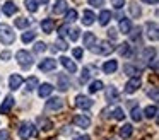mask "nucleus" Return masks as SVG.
I'll list each match as a JSON object with an SVG mask.
<instances>
[{
  "instance_id": "f257e3e1",
  "label": "nucleus",
  "mask_w": 159,
  "mask_h": 140,
  "mask_svg": "<svg viewBox=\"0 0 159 140\" xmlns=\"http://www.w3.org/2000/svg\"><path fill=\"white\" fill-rule=\"evenodd\" d=\"M16 41V33L11 26L7 24H0V43L4 44H12Z\"/></svg>"
},
{
  "instance_id": "f03ea898",
  "label": "nucleus",
  "mask_w": 159,
  "mask_h": 140,
  "mask_svg": "<svg viewBox=\"0 0 159 140\" xmlns=\"http://www.w3.org/2000/svg\"><path fill=\"white\" fill-rule=\"evenodd\" d=\"M91 51L96 55H110L115 51V46L110 43V41H96L94 46L91 48Z\"/></svg>"
},
{
  "instance_id": "7ed1b4c3",
  "label": "nucleus",
  "mask_w": 159,
  "mask_h": 140,
  "mask_svg": "<svg viewBox=\"0 0 159 140\" xmlns=\"http://www.w3.org/2000/svg\"><path fill=\"white\" fill-rule=\"evenodd\" d=\"M16 60L19 61V65H21L22 68H29L33 65V56H31V53H28L26 50H19L17 53H16Z\"/></svg>"
},
{
  "instance_id": "20e7f679",
  "label": "nucleus",
  "mask_w": 159,
  "mask_h": 140,
  "mask_svg": "<svg viewBox=\"0 0 159 140\" xmlns=\"http://www.w3.org/2000/svg\"><path fill=\"white\" fill-rule=\"evenodd\" d=\"M34 132H36L34 125L29 123V121H24L21 126H19V137H21L22 140H29L33 135H34Z\"/></svg>"
},
{
  "instance_id": "39448f33",
  "label": "nucleus",
  "mask_w": 159,
  "mask_h": 140,
  "mask_svg": "<svg viewBox=\"0 0 159 140\" xmlns=\"http://www.w3.org/2000/svg\"><path fill=\"white\" fill-rule=\"evenodd\" d=\"M140 84H142V82H140V79H139V77H132L130 80L125 84V89H123V91L127 92V94H134V92L139 91Z\"/></svg>"
},
{
  "instance_id": "423d86ee",
  "label": "nucleus",
  "mask_w": 159,
  "mask_h": 140,
  "mask_svg": "<svg viewBox=\"0 0 159 140\" xmlns=\"http://www.w3.org/2000/svg\"><path fill=\"white\" fill-rule=\"evenodd\" d=\"M57 87H58V91H67V89H70L69 75H65V74H58V75H57Z\"/></svg>"
},
{
  "instance_id": "0eeeda50",
  "label": "nucleus",
  "mask_w": 159,
  "mask_h": 140,
  "mask_svg": "<svg viewBox=\"0 0 159 140\" xmlns=\"http://www.w3.org/2000/svg\"><path fill=\"white\" fill-rule=\"evenodd\" d=\"M38 68L41 72H52L57 68V60H53V58H45V60H41V63L38 65Z\"/></svg>"
},
{
  "instance_id": "6e6552de",
  "label": "nucleus",
  "mask_w": 159,
  "mask_h": 140,
  "mask_svg": "<svg viewBox=\"0 0 159 140\" xmlns=\"http://www.w3.org/2000/svg\"><path fill=\"white\" fill-rule=\"evenodd\" d=\"M62 106H63V101L60 97H50L46 101V109L48 111H60Z\"/></svg>"
},
{
  "instance_id": "1a4fd4ad",
  "label": "nucleus",
  "mask_w": 159,
  "mask_h": 140,
  "mask_svg": "<svg viewBox=\"0 0 159 140\" xmlns=\"http://www.w3.org/2000/svg\"><path fill=\"white\" fill-rule=\"evenodd\" d=\"M75 106L80 109H89L93 108V101H91L87 96H77L75 97Z\"/></svg>"
},
{
  "instance_id": "9d476101",
  "label": "nucleus",
  "mask_w": 159,
  "mask_h": 140,
  "mask_svg": "<svg viewBox=\"0 0 159 140\" xmlns=\"http://www.w3.org/2000/svg\"><path fill=\"white\" fill-rule=\"evenodd\" d=\"M145 29H147V38L152 41H157L159 34H157V24L156 22H147L145 24Z\"/></svg>"
},
{
  "instance_id": "9b49d317",
  "label": "nucleus",
  "mask_w": 159,
  "mask_h": 140,
  "mask_svg": "<svg viewBox=\"0 0 159 140\" xmlns=\"http://www.w3.org/2000/svg\"><path fill=\"white\" fill-rule=\"evenodd\" d=\"M74 123H75L79 128H87V126L91 125V120L87 115H77V116H74Z\"/></svg>"
},
{
  "instance_id": "f8f14e48",
  "label": "nucleus",
  "mask_w": 159,
  "mask_h": 140,
  "mask_svg": "<svg viewBox=\"0 0 159 140\" xmlns=\"http://www.w3.org/2000/svg\"><path fill=\"white\" fill-rule=\"evenodd\" d=\"M106 99H108V102H118L120 101V94H118L115 85H110V87L106 89Z\"/></svg>"
},
{
  "instance_id": "ddd939ff",
  "label": "nucleus",
  "mask_w": 159,
  "mask_h": 140,
  "mask_svg": "<svg viewBox=\"0 0 159 140\" xmlns=\"http://www.w3.org/2000/svg\"><path fill=\"white\" fill-rule=\"evenodd\" d=\"M14 101H16V99L12 97V96H7L5 101L2 102V106H0V113H2V115H7V113L14 108Z\"/></svg>"
},
{
  "instance_id": "4468645a",
  "label": "nucleus",
  "mask_w": 159,
  "mask_h": 140,
  "mask_svg": "<svg viewBox=\"0 0 159 140\" xmlns=\"http://www.w3.org/2000/svg\"><path fill=\"white\" fill-rule=\"evenodd\" d=\"M116 68H118V63H116V60H108V61H104V65H103V72L104 74H115L116 72Z\"/></svg>"
},
{
  "instance_id": "2eb2a0df",
  "label": "nucleus",
  "mask_w": 159,
  "mask_h": 140,
  "mask_svg": "<svg viewBox=\"0 0 159 140\" xmlns=\"http://www.w3.org/2000/svg\"><path fill=\"white\" fill-rule=\"evenodd\" d=\"M21 84H22V77H21V75H19V74H12L11 79H9V85H11L12 91L19 89V87H21Z\"/></svg>"
},
{
  "instance_id": "dca6fc26",
  "label": "nucleus",
  "mask_w": 159,
  "mask_h": 140,
  "mask_svg": "<svg viewBox=\"0 0 159 140\" xmlns=\"http://www.w3.org/2000/svg\"><path fill=\"white\" fill-rule=\"evenodd\" d=\"M63 12H67V0H57V3L53 5V14L58 16Z\"/></svg>"
},
{
  "instance_id": "f3484780",
  "label": "nucleus",
  "mask_w": 159,
  "mask_h": 140,
  "mask_svg": "<svg viewBox=\"0 0 159 140\" xmlns=\"http://www.w3.org/2000/svg\"><path fill=\"white\" fill-rule=\"evenodd\" d=\"M52 91H53L52 84H41V85H38V94H39V97H48V96L52 94Z\"/></svg>"
},
{
  "instance_id": "a211bd4d",
  "label": "nucleus",
  "mask_w": 159,
  "mask_h": 140,
  "mask_svg": "<svg viewBox=\"0 0 159 140\" xmlns=\"http://www.w3.org/2000/svg\"><path fill=\"white\" fill-rule=\"evenodd\" d=\"M60 61H62V65H63V67H65L67 70L70 72V74H75V72H77V67H75V63H74V61L70 60V58H67V56H62V58H60Z\"/></svg>"
},
{
  "instance_id": "6ab92c4d",
  "label": "nucleus",
  "mask_w": 159,
  "mask_h": 140,
  "mask_svg": "<svg viewBox=\"0 0 159 140\" xmlns=\"http://www.w3.org/2000/svg\"><path fill=\"white\" fill-rule=\"evenodd\" d=\"M2 10H4L5 16H14V14L17 12V5H16L14 2H5L4 7H2Z\"/></svg>"
},
{
  "instance_id": "aec40b11",
  "label": "nucleus",
  "mask_w": 159,
  "mask_h": 140,
  "mask_svg": "<svg viewBox=\"0 0 159 140\" xmlns=\"http://www.w3.org/2000/svg\"><path fill=\"white\" fill-rule=\"evenodd\" d=\"M82 41H84V46L93 48V46H94V43H96V34H93V33H84Z\"/></svg>"
},
{
  "instance_id": "412c9836",
  "label": "nucleus",
  "mask_w": 159,
  "mask_h": 140,
  "mask_svg": "<svg viewBox=\"0 0 159 140\" xmlns=\"http://www.w3.org/2000/svg\"><path fill=\"white\" fill-rule=\"evenodd\" d=\"M53 27H55L53 19H43V20H41V29H43V33L50 34V33L53 31Z\"/></svg>"
},
{
  "instance_id": "4be33fe9",
  "label": "nucleus",
  "mask_w": 159,
  "mask_h": 140,
  "mask_svg": "<svg viewBox=\"0 0 159 140\" xmlns=\"http://www.w3.org/2000/svg\"><path fill=\"white\" fill-rule=\"evenodd\" d=\"M120 31L123 34H128L132 31V22H130V19H125V17H121V20H120Z\"/></svg>"
},
{
  "instance_id": "5701e85b",
  "label": "nucleus",
  "mask_w": 159,
  "mask_h": 140,
  "mask_svg": "<svg viewBox=\"0 0 159 140\" xmlns=\"http://www.w3.org/2000/svg\"><path fill=\"white\" fill-rule=\"evenodd\" d=\"M123 72L127 75H130V77H139V74H140V70H139L137 67H134V65H125Z\"/></svg>"
},
{
  "instance_id": "b1692460",
  "label": "nucleus",
  "mask_w": 159,
  "mask_h": 140,
  "mask_svg": "<svg viewBox=\"0 0 159 140\" xmlns=\"http://www.w3.org/2000/svg\"><path fill=\"white\" fill-rule=\"evenodd\" d=\"M94 14L91 12V10H84V14H82V22L86 24V26H91V24L94 22Z\"/></svg>"
},
{
  "instance_id": "393cba45",
  "label": "nucleus",
  "mask_w": 159,
  "mask_h": 140,
  "mask_svg": "<svg viewBox=\"0 0 159 140\" xmlns=\"http://www.w3.org/2000/svg\"><path fill=\"white\" fill-rule=\"evenodd\" d=\"M110 20H111V12L110 10H101V14H99V24L101 26H106Z\"/></svg>"
},
{
  "instance_id": "a878e982",
  "label": "nucleus",
  "mask_w": 159,
  "mask_h": 140,
  "mask_svg": "<svg viewBox=\"0 0 159 140\" xmlns=\"http://www.w3.org/2000/svg\"><path fill=\"white\" fill-rule=\"evenodd\" d=\"M118 53H120L121 56H132V46H130L128 43L120 44V48H118Z\"/></svg>"
},
{
  "instance_id": "bb28decb",
  "label": "nucleus",
  "mask_w": 159,
  "mask_h": 140,
  "mask_svg": "<svg viewBox=\"0 0 159 140\" xmlns=\"http://www.w3.org/2000/svg\"><path fill=\"white\" fill-rule=\"evenodd\" d=\"M132 132H134L132 125H128V123H127V125H123L120 128V137H121V138H128V137L132 135Z\"/></svg>"
},
{
  "instance_id": "cd10ccee",
  "label": "nucleus",
  "mask_w": 159,
  "mask_h": 140,
  "mask_svg": "<svg viewBox=\"0 0 159 140\" xmlns=\"http://www.w3.org/2000/svg\"><path fill=\"white\" fill-rule=\"evenodd\" d=\"M38 85H39V80L36 77H29L28 80H26V89H28V91H34Z\"/></svg>"
},
{
  "instance_id": "c85d7f7f",
  "label": "nucleus",
  "mask_w": 159,
  "mask_h": 140,
  "mask_svg": "<svg viewBox=\"0 0 159 140\" xmlns=\"http://www.w3.org/2000/svg\"><path fill=\"white\" fill-rule=\"evenodd\" d=\"M144 115H145V118H156L157 116V108L156 106H147V108L144 109Z\"/></svg>"
},
{
  "instance_id": "c756f323",
  "label": "nucleus",
  "mask_w": 159,
  "mask_h": 140,
  "mask_svg": "<svg viewBox=\"0 0 159 140\" xmlns=\"http://www.w3.org/2000/svg\"><path fill=\"white\" fill-rule=\"evenodd\" d=\"M65 20H67V24H69V22H75V20H77V10H74V9L67 10V12H65Z\"/></svg>"
},
{
  "instance_id": "7c9ffc66",
  "label": "nucleus",
  "mask_w": 159,
  "mask_h": 140,
  "mask_svg": "<svg viewBox=\"0 0 159 140\" xmlns=\"http://www.w3.org/2000/svg\"><path fill=\"white\" fill-rule=\"evenodd\" d=\"M101 89H103V82H101V80H93V82H91V85H89V92H91V94L101 91Z\"/></svg>"
},
{
  "instance_id": "2f4dec72",
  "label": "nucleus",
  "mask_w": 159,
  "mask_h": 140,
  "mask_svg": "<svg viewBox=\"0 0 159 140\" xmlns=\"http://www.w3.org/2000/svg\"><path fill=\"white\" fill-rule=\"evenodd\" d=\"M29 26V19H26V17H17L16 19V27H19V29H24V27Z\"/></svg>"
},
{
  "instance_id": "473e14b6",
  "label": "nucleus",
  "mask_w": 159,
  "mask_h": 140,
  "mask_svg": "<svg viewBox=\"0 0 159 140\" xmlns=\"http://www.w3.org/2000/svg\"><path fill=\"white\" fill-rule=\"evenodd\" d=\"M24 5H26V9H28L29 12H36V10H38L36 0H24Z\"/></svg>"
},
{
  "instance_id": "72a5a7b5",
  "label": "nucleus",
  "mask_w": 159,
  "mask_h": 140,
  "mask_svg": "<svg viewBox=\"0 0 159 140\" xmlns=\"http://www.w3.org/2000/svg\"><path fill=\"white\" fill-rule=\"evenodd\" d=\"M89 77H91V74H89V67H84V68H82V75H80L79 82H80V84H86V82L89 80Z\"/></svg>"
},
{
  "instance_id": "f704fd0d",
  "label": "nucleus",
  "mask_w": 159,
  "mask_h": 140,
  "mask_svg": "<svg viewBox=\"0 0 159 140\" xmlns=\"http://www.w3.org/2000/svg\"><path fill=\"white\" fill-rule=\"evenodd\" d=\"M130 14H132V17H140V14H142V10H140V7L137 5V3H132L130 5Z\"/></svg>"
},
{
  "instance_id": "c9c22d12",
  "label": "nucleus",
  "mask_w": 159,
  "mask_h": 140,
  "mask_svg": "<svg viewBox=\"0 0 159 140\" xmlns=\"http://www.w3.org/2000/svg\"><path fill=\"white\" fill-rule=\"evenodd\" d=\"M132 120L137 121V123L142 120V113H140V109H139V106H137V108H135V106L132 108Z\"/></svg>"
},
{
  "instance_id": "e433bc0d",
  "label": "nucleus",
  "mask_w": 159,
  "mask_h": 140,
  "mask_svg": "<svg viewBox=\"0 0 159 140\" xmlns=\"http://www.w3.org/2000/svg\"><path fill=\"white\" fill-rule=\"evenodd\" d=\"M113 118H115V120H118V121H121V120L125 118V111H123V108H115V111H113Z\"/></svg>"
},
{
  "instance_id": "4c0bfd02",
  "label": "nucleus",
  "mask_w": 159,
  "mask_h": 140,
  "mask_svg": "<svg viewBox=\"0 0 159 140\" xmlns=\"http://www.w3.org/2000/svg\"><path fill=\"white\" fill-rule=\"evenodd\" d=\"M36 38V33H33V31H28V33L22 34V43H29V41H33Z\"/></svg>"
},
{
  "instance_id": "58836bf2",
  "label": "nucleus",
  "mask_w": 159,
  "mask_h": 140,
  "mask_svg": "<svg viewBox=\"0 0 159 140\" xmlns=\"http://www.w3.org/2000/svg\"><path fill=\"white\" fill-rule=\"evenodd\" d=\"M53 46H55L57 50H67V48H69V44H67L62 38H58V39L55 41V44H53Z\"/></svg>"
},
{
  "instance_id": "ea45409f",
  "label": "nucleus",
  "mask_w": 159,
  "mask_h": 140,
  "mask_svg": "<svg viewBox=\"0 0 159 140\" xmlns=\"http://www.w3.org/2000/svg\"><path fill=\"white\" fill-rule=\"evenodd\" d=\"M34 51L36 53H43V51H46V44L43 43V41H38V43L34 44Z\"/></svg>"
},
{
  "instance_id": "a19ab883",
  "label": "nucleus",
  "mask_w": 159,
  "mask_h": 140,
  "mask_svg": "<svg viewBox=\"0 0 159 140\" xmlns=\"http://www.w3.org/2000/svg\"><path fill=\"white\" fill-rule=\"evenodd\" d=\"M154 55H156L154 48H145V50H144V60H149V58L154 56Z\"/></svg>"
},
{
  "instance_id": "79ce46f5",
  "label": "nucleus",
  "mask_w": 159,
  "mask_h": 140,
  "mask_svg": "<svg viewBox=\"0 0 159 140\" xmlns=\"http://www.w3.org/2000/svg\"><path fill=\"white\" fill-rule=\"evenodd\" d=\"M72 55L77 58V60H82V56H84V51L80 50V48H74V50H72Z\"/></svg>"
},
{
  "instance_id": "37998d69",
  "label": "nucleus",
  "mask_w": 159,
  "mask_h": 140,
  "mask_svg": "<svg viewBox=\"0 0 159 140\" xmlns=\"http://www.w3.org/2000/svg\"><path fill=\"white\" fill-rule=\"evenodd\" d=\"M69 24H63V26H60L58 27V34L60 36H65V34H69Z\"/></svg>"
},
{
  "instance_id": "c03bdc74",
  "label": "nucleus",
  "mask_w": 159,
  "mask_h": 140,
  "mask_svg": "<svg viewBox=\"0 0 159 140\" xmlns=\"http://www.w3.org/2000/svg\"><path fill=\"white\" fill-rule=\"evenodd\" d=\"M38 123H39V125H43V126H45V130H48V128H52V123H50V121H48V120H45V118H41V116H39V118H38Z\"/></svg>"
},
{
  "instance_id": "a18cd8bd",
  "label": "nucleus",
  "mask_w": 159,
  "mask_h": 140,
  "mask_svg": "<svg viewBox=\"0 0 159 140\" xmlns=\"http://www.w3.org/2000/svg\"><path fill=\"white\" fill-rule=\"evenodd\" d=\"M69 33H70V39H72V41H77V39H79V33H80L79 29H70Z\"/></svg>"
},
{
  "instance_id": "49530a36",
  "label": "nucleus",
  "mask_w": 159,
  "mask_h": 140,
  "mask_svg": "<svg viewBox=\"0 0 159 140\" xmlns=\"http://www.w3.org/2000/svg\"><path fill=\"white\" fill-rule=\"evenodd\" d=\"M89 5H93V7H103L104 5V0H89Z\"/></svg>"
},
{
  "instance_id": "de8ad7c7",
  "label": "nucleus",
  "mask_w": 159,
  "mask_h": 140,
  "mask_svg": "<svg viewBox=\"0 0 159 140\" xmlns=\"http://www.w3.org/2000/svg\"><path fill=\"white\" fill-rule=\"evenodd\" d=\"M132 36V39H139V36H140V27H137V29H134L132 33H128Z\"/></svg>"
},
{
  "instance_id": "09e8293b",
  "label": "nucleus",
  "mask_w": 159,
  "mask_h": 140,
  "mask_svg": "<svg viewBox=\"0 0 159 140\" xmlns=\"http://www.w3.org/2000/svg\"><path fill=\"white\" fill-rule=\"evenodd\" d=\"M125 5V0H113V7L115 9H121Z\"/></svg>"
},
{
  "instance_id": "8fccbe9b",
  "label": "nucleus",
  "mask_w": 159,
  "mask_h": 140,
  "mask_svg": "<svg viewBox=\"0 0 159 140\" xmlns=\"http://www.w3.org/2000/svg\"><path fill=\"white\" fill-rule=\"evenodd\" d=\"M11 56H12L11 51H2V53H0V60H9Z\"/></svg>"
},
{
  "instance_id": "3c124183",
  "label": "nucleus",
  "mask_w": 159,
  "mask_h": 140,
  "mask_svg": "<svg viewBox=\"0 0 159 140\" xmlns=\"http://www.w3.org/2000/svg\"><path fill=\"white\" fill-rule=\"evenodd\" d=\"M149 96H152V99H154V101H157V87H154L152 91H149Z\"/></svg>"
},
{
  "instance_id": "603ef678",
  "label": "nucleus",
  "mask_w": 159,
  "mask_h": 140,
  "mask_svg": "<svg viewBox=\"0 0 159 140\" xmlns=\"http://www.w3.org/2000/svg\"><path fill=\"white\" fill-rule=\"evenodd\" d=\"M0 140H9V132L7 130H2V132H0Z\"/></svg>"
},
{
  "instance_id": "864d4df0",
  "label": "nucleus",
  "mask_w": 159,
  "mask_h": 140,
  "mask_svg": "<svg viewBox=\"0 0 159 140\" xmlns=\"http://www.w3.org/2000/svg\"><path fill=\"white\" fill-rule=\"evenodd\" d=\"M151 67H152V70H154V72H157V56H154V58H152Z\"/></svg>"
},
{
  "instance_id": "5fc2aeb1",
  "label": "nucleus",
  "mask_w": 159,
  "mask_h": 140,
  "mask_svg": "<svg viewBox=\"0 0 159 140\" xmlns=\"http://www.w3.org/2000/svg\"><path fill=\"white\" fill-rule=\"evenodd\" d=\"M108 36H110L111 39H115V38H116V31H115V29H110V31H108Z\"/></svg>"
},
{
  "instance_id": "6e6d98bb",
  "label": "nucleus",
  "mask_w": 159,
  "mask_h": 140,
  "mask_svg": "<svg viewBox=\"0 0 159 140\" xmlns=\"http://www.w3.org/2000/svg\"><path fill=\"white\" fill-rule=\"evenodd\" d=\"M48 2H50V0H36V3H38V5H46Z\"/></svg>"
},
{
  "instance_id": "4d7b16f0",
  "label": "nucleus",
  "mask_w": 159,
  "mask_h": 140,
  "mask_svg": "<svg viewBox=\"0 0 159 140\" xmlns=\"http://www.w3.org/2000/svg\"><path fill=\"white\" fill-rule=\"evenodd\" d=\"M75 140H91V138H89L87 135H80V137H77Z\"/></svg>"
},
{
  "instance_id": "13d9d810",
  "label": "nucleus",
  "mask_w": 159,
  "mask_h": 140,
  "mask_svg": "<svg viewBox=\"0 0 159 140\" xmlns=\"http://www.w3.org/2000/svg\"><path fill=\"white\" fill-rule=\"evenodd\" d=\"M142 2H145V3H152V5H156V3H157V0H142Z\"/></svg>"
},
{
  "instance_id": "bf43d9fd",
  "label": "nucleus",
  "mask_w": 159,
  "mask_h": 140,
  "mask_svg": "<svg viewBox=\"0 0 159 140\" xmlns=\"http://www.w3.org/2000/svg\"><path fill=\"white\" fill-rule=\"evenodd\" d=\"M110 140H115V138H110Z\"/></svg>"
}]
</instances>
